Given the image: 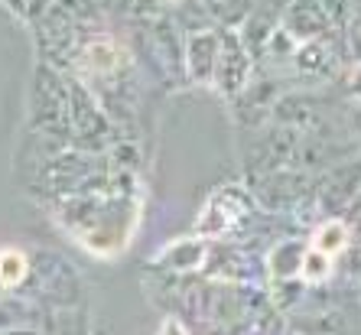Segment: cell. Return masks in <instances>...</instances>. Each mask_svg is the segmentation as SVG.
Masks as SVG:
<instances>
[{
  "instance_id": "cell-1",
  "label": "cell",
  "mask_w": 361,
  "mask_h": 335,
  "mask_svg": "<svg viewBox=\"0 0 361 335\" xmlns=\"http://www.w3.org/2000/svg\"><path fill=\"white\" fill-rule=\"evenodd\" d=\"M23 274H26L23 254H20V251H4V254H0V284H4V286L17 284Z\"/></svg>"
},
{
  "instance_id": "cell-2",
  "label": "cell",
  "mask_w": 361,
  "mask_h": 335,
  "mask_svg": "<svg viewBox=\"0 0 361 335\" xmlns=\"http://www.w3.org/2000/svg\"><path fill=\"white\" fill-rule=\"evenodd\" d=\"M342 244H345V228L342 225H326L319 231V248L326 254H336Z\"/></svg>"
}]
</instances>
